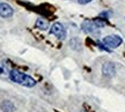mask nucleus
Listing matches in <instances>:
<instances>
[{
	"instance_id": "obj_11",
	"label": "nucleus",
	"mask_w": 125,
	"mask_h": 112,
	"mask_svg": "<svg viewBox=\"0 0 125 112\" xmlns=\"http://www.w3.org/2000/svg\"><path fill=\"white\" fill-rule=\"evenodd\" d=\"M1 73H2V69H1V68H0V74H1Z\"/></svg>"
},
{
	"instance_id": "obj_4",
	"label": "nucleus",
	"mask_w": 125,
	"mask_h": 112,
	"mask_svg": "<svg viewBox=\"0 0 125 112\" xmlns=\"http://www.w3.org/2000/svg\"><path fill=\"white\" fill-rule=\"evenodd\" d=\"M81 29H82V31L86 32V34H92V32L96 31L98 29V27L95 24L94 22V20H85L82 24H81Z\"/></svg>"
},
{
	"instance_id": "obj_7",
	"label": "nucleus",
	"mask_w": 125,
	"mask_h": 112,
	"mask_svg": "<svg viewBox=\"0 0 125 112\" xmlns=\"http://www.w3.org/2000/svg\"><path fill=\"white\" fill-rule=\"evenodd\" d=\"M36 27L38 28L40 30H48L49 29V22L43 18H38L36 21Z\"/></svg>"
},
{
	"instance_id": "obj_2",
	"label": "nucleus",
	"mask_w": 125,
	"mask_h": 112,
	"mask_svg": "<svg viewBox=\"0 0 125 112\" xmlns=\"http://www.w3.org/2000/svg\"><path fill=\"white\" fill-rule=\"evenodd\" d=\"M102 43L105 45V46H108L110 50H112V49H117L118 46H121L122 43H123V39H122L121 36L109 35V36H105L103 38Z\"/></svg>"
},
{
	"instance_id": "obj_6",
	"label": "nucleus",
	"mask_w": 125,
	"mask_h": 112,
	"mask_svg": "<svg viewBox=\"0 0 125 112\" xmlns=\"http://www.w3.org/2000/svg\"><path fill=\"white\" fill-rule=\"evenodd\" d=\"M102 72L103 75L107 76V77H112L116 73V68H115V65L112 63H105L102 67Z\"/></svg>"
},
{
	"instance_id": "obj_8",
	"label": "nucleus",
	"mask_w": 125,
	"mask_h": 112,
	"mask_svg": "<svg viewBox=\"0 0 125 112\" xmlns=\"http://www.w3.org/2000/svg\"><path fill=\"white\" fill-rule=\"evenodd\" d=\"M1 110L4 112H13L14 111V105L9 101H5L1 104Z\"/></svg>"
},
{
	"instance_id": "obj_1",
	"label": "nucleus",
	"mask_w": 125,
	"mask_h": 112,
	"mask_svg": "<svg viewBox=\"0 0 125 112\" xmlns=\"http://www.w3.org/2000/svg\"><path fill=\"white\" fill-rule=\"evenodd\" d=\"M9 77H10L12 81H14V82H16V83H19V84H21V85H24V87L31 88V87H34L36 84V81L31 76L27 75V74H24L22 72L15 71V69L10 71Z\"/></svg>"
},
{
	"instance_id": "obj_3",
	"label": "nucleus",
	"mask_w": 125,
	"mask_h": 112,
	"mask_svg": "<svg viewBox=\"0 0 125 112\" xmlns=\"http://www.w3.org/2000/svg\"><path fill=\"white\" fill-rule=\"evenodd\" d=\"M50 32L57 38H59V39H65L66 38V29H65V27L62 26V23L59 22H56L51 26Z\"/></svg>"
},
{
	"instance_id": "obj_9",
	"label": "nucleus",
	"mask_w": 125,
	"mask_h": 112,
	"mask_svg": "<svg viewBox=\"0 0 125 112\" xmlns=\"http://www.w3.org/2000/svg\"><path fill=\"white\" fill-rule=\"evenodd\" d=\"M94 22H95V24H96L98 28H102V27L105 26V22H104L103 20H101V19H95V20H94Z\"/></svg>"
},
{
	"instance_id": "obj_5",
	"label": "nucleus",
	"mask_w": 125,
	"mask_h": 112,
	"mask_svg": "<svg viewBox=\"0 0 125 112\" xmlns=\"http://www.w3.org/2000/svg\"><path fill=\"white\" fill-rule=\"evenodd\" d=\"M13 13H14V10L10 5H8L7 2L0 4V16L1 18H4V19L10 18L13 15Z\"/></svg>"
},
{
	"instance_id": "obj_10",
	"label": "nucleus",
	"mask_w": 125,
	"mask_h": 112,
	"mask_svg": "<svg viewBox=\"0 0 125 112\" xmlns=\"http://www.w3.org/2000/svg\"><path fill=\"white\" fill-rule=\"evenodd\" d=\"M92 0H78V2L80 5H86V4H88V2H90Z\"/></svg>"
}]
</instances>
